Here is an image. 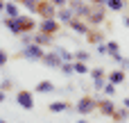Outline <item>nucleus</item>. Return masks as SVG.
<instances>
[{
  "label": "nucleus",
  "mask_w": 129,
  "mask_h": 123,
  "mask_svg": "<svg viewBox=\"0 0 129 123\" xmlns=\"http://www.w3.org/2000/svg\"><path fill=\"white\" fill-rule=\"evenodd\" d=\"M43 30H45V32H52V30H54V23H50V21H48V23L43 25Z\"/></svg>",
  "instance_id": "nucleus-4"
},
{
  "label": "nucleus",
  "mask_w": 129,
  "mask_h": 123,
  "mask_svg": "<svg viewBox=\"0 0 129 123\" xmlns=\"http://www.w3.org/2000/svg\"><path fill=\"white\" fill-rule=\"evenodd\" d=\"M18 103L25 105V107H32V96H29V94H20V96H18Z\"/></svg>",
  "instance_id": "nucleus-1"
},
{
  "label": "nucleus",
  "mask_w": 129,
  "mask_h": 123,
  "mask_svg": "<svg viewBox=\"0 0 129 123\" xmlns=\"http://www.w3.org/2000/svg\"><path fill=\"white\" fill-rule=\"evenodd\" d=\"M122 78H125V73H122V71H116V73H111V82H113V84L122 82Z\"/></svg>",
  "instance_id": "nucleus-2"
},
{
  "label": "nucleus",
  "mask_w": 129,
  "mask_h": 123,
  "mask_svg": "<svg viewBox=\"0 0 129 123\" xmlns=\"http://www.w3.org/2000/svg\"><path fill=\"white\" fill-rule=\"evenodd\" d=\"M2 62H5V52L0 50V64H2Z\"/></svg>",
  "instance_id": "nucleus-5"
},
{
  "label": "nucleus",
  "mask_w": 129,
  "mask_h": 123,
  "mask_svg": "<svg viewBox=\"0 0 129 123\" xmlns=\"http://www.w3.org/2000/svg\"><path fill=\"white\" fill-rule=\"evenodd\" d=\"M107 5H109L111 9H120V7H122V0H107Z\"/></svg>",
  "instance_id": "nucleus-3"
},
{
  "label": "nucleus",
  "mask_w": 129,
  "mask_h": 123,
  "mask_svg": "<svg viewBox=\"0 0 129 123\" xmlns=\"http://www.w3.org/2000/svg\"><path fill=\"white\" fill-rule=\"evenodd\" d=\"M125 25H127V27H129V18H125Z\"/></svg>",
  "instance_id": "nucleus-6"
},
{
  "label": "nucleus",
  "mask_w": 129,
  "mask_h": 123,
  "mask_svg": "<svg viewBox=\"0 0 129 123\" xmlns=\"http://www.w3.org/2000/svg\"><path fill=\"white\" fill-rule=\"evenodd\" d=\"M0 100H2V94H0Z\"/></svg>",
  "instance_id": "nucleus-7"
}]
</instances>
